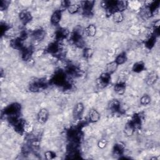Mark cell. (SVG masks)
<instances>
[{
	"mask_svg": "<svg viewBox=\"0 0 160 160\" xmlns=\"http://www.w3.org/2000/svg\"><path fill=\"white\" fill-rule=\"evenodd\" d=\"M140 102L143 105H147L151 102V97L148 94H145L140 99Z\"/></svg>",
	"mask_w": 160,
	"mask_h": 160,
	"instance_id": "obj_31",
	"label": "cell"
},
{
	"mask_svg": "<svg viewBox=\"0 0 160 160\" xmlns=\"http://www.w3.org/2000/svg\"><path fill=\"white\" fill-rule=\"evenodd\" d=\"M19 18L23 24H27L31 21L32 16L27 10H23L19 14Z\"/></svg>",
	"mask_w": 160,
	"mask_h": 160,
	"instance_id": "obj_9",
	"label": "cell"
},
{
	"mask_svg": "<svg viewBox=\"0 0 160 160\" xmlns=\"http://www.w3.org/2000/svg\"><path fill=\"white\" fill-rule=\"evenodd\" d=\"M52 82L58 86L63 87L66 83V76L65 73L60 71L57 72L52 78Z\"/></svg>",
	"mask_w": 160,
	"mask_h": 160,
	"instance_id": "obj_2",
	"label": "cell"
},
{
	"mask_svg": "<svg viewBox=\"0 0 160 160\" xmlns=\"http://www.w3.org/2000/svg\"><path fill=\"white\" fill-rule=\"evenodd\" d=\"M93 53V51L92 49L91 48H86L84 49V51H83V55L85 58H90Z\"/></svg>",
	"mask_w": 160,
	"mask_h": 160,
	"instance_id": "obj_33",
	"label": "cell"
},
{
	"mask_svg": "<svg viewBox=\"0 0 160 160\" xmlns=\"http://www.w3.org/2000/svg\"><path fill=\"white\" fill-rule=\"evenodd\" d=\"M111 74L107 73H102L99 78V84L101 85L102 87H106L108 85L111 80Z\"/></svg>",
	"mask_w": 160,
	"mask_h": 160,
	"instance_id": "obj_8",
	"label": "cell"
},
{
	"mask_svg": "<svg viewBox=\"0 0 160 160\" xmlns=\"http://www.w3.org/2000/svg\"><path fill=\"white\" fill-rule=\"evenodd\" d=\"M126 60H127V57L126 55V53L123 52L120 53V54L116 57L115 61L118 65H122V64L124 63Z\"/></svg>",
	"mask_w": 160,
	"mask_h": 160,
	"instance_id": "obj_29",
	"label": "cell"
},
{
	"mask_svg": "<svg viewBox=\"0 0 160 160\" xmlns=\"http://www.w3.org/2000/svg\"><path fill=\"white\" fill-rule=\"evenodd\" d=\"M21 110V106L18 103H13L9 105L5 109L4 113L9 116H18Z\"/></svg>",
	"mask_w": 160,
	"mask_h": 160,
	"instance_id": "obj_1",
	"label": "cell"
},
{
	"mask_svg": "<svg viewBox=\"0 0 160 160\" xmlns=\"http://www.w3.org/2000/svg\"><path fill=\"white\" fill-rule=\"evenodd\" d=\"M156 39V36L151 34L150 36L145 41V46H146V48H148V49H151L155 44Z\"/></svg>",
	"mask_w": 160,
	"mask_h": 160,
	"instance_id": "obj_22",
	"label": "cell"
},
{
	"mask_svg": "<svg viewBox=\"0 0 160 160\" xmlns=\"http://www.w3.org/2000/svg\"><path fill=\"white\" fill-rule=\"evenodd\" d=\"M134 130L140 129L141 126V118L139 114H134L130 121Z\"/></svg>",
	"mask_w": 160,
	"mask_h": 160,
	"instance_id": "obj_13",
	"label": "cell"
},
{
	"mask_svg": "<svg viewBox=\"0 0 160 160\" xmlns=\"http://www.w3.org/2000/svg\"><path fill=\"white\" fill-rule=\"evenodd\" d=\"M28 37V34L25 31H21V33H20L19 35V36L18 38H19L21 40H25Z\"/></svg>",
	"mask_w": 160,
	"mask_h": 160,
	"instance_id": "obj_38",
	"label": "cell"
},
{
	"mask_svg": "<svg viewBox=\"0 0 160 160\" xmlns=\"http://www.w3.org/2000/svg\"><path fill=\"white\" fill-rule=\"evenodd\" d=\"M98 147L100 148H101V149H103L104 148L106 145H107V141H106V140H101L98 141Z\"/></svg>",
	"mask_w": 160,
	"mask_h": 160,
	"instance_id": "obj_36",
	"label": "cell"
},
{
	"mask_svg": "<svg viewBox=\"0 0 160 160\" xmlns=\"http://www.w3.org/2000/svg\"><path fill=\"white\" fill-rule=\"evenodd\" d=\"M69 35V31L67 29L65 28H60L58 29L56 32V39L58 41L63 40V39L66 38Z\"/></svg>",
	"mask_w": 160,
	"mask_h": 160,
	"instance_id": "obj_11",
	"label": "cell"
},
{
	"mask_svg": "<svg viewBox=\"0 0 160 160\" xmlns=\"http://www.w3.org/2000/svg\"><path fill=\"white\" fill-rule=\"evenodd\" d=\"M94 1H87L83 2L82 5V8H83V13L85 16H90L91 15V12L92 9L94 6Z\"/></svg>",
	"mask_w": 160,
	"mask_h": 160,
	"instance_id": "obj_4",
	"label": "cell"
},
{
	"mask_svg": "<svg viewBox=\"0 0 160 160\" xmlns=\"http://www.w3.org/2000/svg\"><path fill=\"white\" fill-rule=\"evenodd\" d=\"M159 5V1H156L153 2L150 6H148L149 8H150V11L151 12V13L153 14L155 13V11L157 10V9L158 8Z\"/></svg>",
	"mask_w": 160,
	"mask_h": 160,
	"instance_id": "obj_32",
	"label": "cell"
},
{
	"mask_svg": "<svg viewBox=\"0 0 160 160\" xmlns=\"http://www.w3.org/2000/svg\"><path fill=\"white\" fill-rule=\"evenodd\" d=\"M120 102L118 100H113L108 104V108L112 112H117L120 110Z\"/></svg>",
	"mask_w": 160,
	"mask_h": 160,
	"instance_id": "obj_15",
	"label": "cell"
},
{
	"mask_svg": "<svg viewBox=\"0 0 160 160\" xmlns=\"http://www.w3.org/2000/svg\"><path fill=\"white\" fill-rule=\"evenodd\" d=\"M124 148H125L124 144L122 142H119L118 143H116V145H114V148H113V151L114 154H116L118 155H121L124 151Z\"/></svg>",
	"mask_w": 160,
	"mask_h": 160,
	"instance_id": "obj_19",
	"label": "cell"
},
{
	"mask_svg": "<svg viewBox=\"0 0 160 160\" xmlns=\"http://www.w3.org/2000/svg\"><path fill=\"white\" fill-rule=\"evenodd\" d=\"M90 120L92 123H95L99 121L100 118V114L96 110H91L89 114Z\"/></svg>",
	"mask_w": 160,
	"mask_h": 160,
	"instance_id": "obj_20",
	"label": "cell"
},
{
	"mask_svg": "<svg viewBox=\"0 0 160 160\" xmlns=\"http://www.w3.org/2000/svg\"><path fill=\"white\" fill-rule=\"evenodd\" d=\"M61 18V12L60 10H57L56 12L53 13L51 18V21L52 24L53 25H57L60 23Z\"/></svg>",
	"mask_w": 160,
	"mask_h": 160,
	"instance_id": "obj_17",
	"label": "cell"
},
{
	"mask_svg": "<svg viewBox=\"0 0 160 160\" xmlns=\"http://www.w3.org/2000/svg\"><path fill=\"white\" fill-rule=\"evenodd\" d=\"M134 130H135L134 128V127L133 126V125L131 124V123L130 122L128 123L124 126V131L125 134L127 136H131V135H133Z\"/></svg>",
	"mask_w": 160,
	"mask_h": 160,
	"instance_id": "obj_25",
	"label": "cell"
},
{
	"mask_svg": "<svg viewBox=\"0 0 160 160\" xmlns=\"http://www.w3.org/2000/svg\"><path fill=\"white\" fill-rule=\"evenodd\" d=\"M114 91L120 95L123 94L125 92L126 90V84L123 82H120L118 83V84H116L114 87Z\"/></svg>",
	"mask_w": 160,
	"mask_h": 160,
	"instance_id": "obj_18",
	"label": "cell"
},
{
	"mask_svg": "<svg viewBox=\"0 0 160 160\" xmlns=\"http://www.w3.org/2000/svg\"><path fill=\"white\" fill-rule=\"evenodd\" d=\"M158 80V74L156 72L152 71L148 74L146 79V83L149 86H151Z\"/></svg>",
	"mask_w": 160,
	"mask_h": 160,
	"instance_id": "obj_12",
	"label": "cell"
},
{
	"mask_svg": "<svg viewBox=\"0 0 160 160\" xmlns=\"http://www.w3.org/2000/svg\"><path fill=\"white\" fill-rule=\"evenodd\" d=\"M48 116H49L48 111L45 108H43L40 110L38 113V116H37L38 121L41 124H44L46 122L48 118Z\"/></svg>",
	"mask_w": 160,
	"mask_h": 160,
	"instance_id": "obj_5",
	"label": "cell"
},
{
	"mask_svg": "<svg viewBox=\"0 0 160 160\" xmlns=\"http://www.w3.org/2000/svg\"><path fill=\"white\" fill-rule=\"evenodd\" d=\"M84 110V105L81 103H77L74 106L73 110V116L74 118L78 119L82 115Z\"/></svg>",
	"mask_w": 160,
	"mask_h": 160,
	"instance_id": "obj_6",
	"label": "cell"
},
{
	"mask_svg": "<svg viewBox=\"0 0 160 160\" xmlns=\"http://www.w3.org/2000/svg\"><path fill=\"white\" fill-rule=\"evenodd\" d=\"M113 16L114 21L116 23H118L122 22L124 19V16H123L122 12H118V11H116V12H115L113 14Z\"/></svg>",
	"mask_w": 160,
	"mask_h": 160,
	"instance_id": "obj_28",
	"label": "cell"
},
{
	"mask_svg": "<svg viewBox=\"0 0 160 160\" xmlns=\"http://www.w3.org/2000/svg\"><path fill=\"white\" fill-rule=\"evenodd\" d=\"M45 156L46 159H52L55 158L56 157V154L54 152L48 151H46L45 153Z\"/></svg>",
	"mask_w": 160,
	"mask_h": 160,
	"instance_id": "obj_34",
	"label": "cell"
},
{
	"mask_svg": "<svg viewBox=\"0 0 160 160\" xmlns=\"http://www.w3.org/2000/svg\"><path fill=\"white\" fill-rule=\"evenodd\" d=\"M23 41L19 38H14L11 41V46L16 49H22L23 48Z\"/></svg>",
	"mask_w": 160,
	"mask_h": 160,
	"instance_id": "obj_14",
	"label": "cell"
},
{
	"mask_svg": "<svg viewBox=\"0 0 160 160\" xmlns=\"http://www.w3.org/2000/svg\"><path fill=\"white\" fill-rule=\"evenodd\" d=\"M33 128L32 126V125L28 124L26 123L25 125V128H24V131L26 132L27 133H30L33 131Z\"/></svg>",
	"mask_w": 160,
	"mask_h": 160,
	"instance_id": "obj_35",
	"label": "cell"
},
{
	"mask_svg": "<svg viewBox=\"0 0 160 160\" xmlns=\"http://www.w3.org/2000/svg\"><path fill=\"white\" fill-rule=\"evenodd\" d=\"M60 51V45L58 42H54L52 43L49 44L47 48V51L52 53V54H55L57 53Z\"/></svg>",
	"mask_w": 160,
	"mask_h": 160,
	"instance_id": "obj_16",
	"label": "cell"
},
{
	"mask_svg": "<svg viewBox=\"0 0 160 160\" xmlns=\"http://www.w3.org/2000/svg\"><path fill=\"white\" fill-rule=\"evenodd\" d=\"M145 69V64L142 61H138L135 63L132 68V70L134 72L140 73Z\"/></svg>",
	"mask_w": 160,
	"mask_h": 160,
	"instance_id": "obj_24",
	"label": "cell"
},
{
	"mask_svg": "<svg viewBox=\"0 0 160 160\" xmlns=\"http://www.w3.org/2000/svg\"><path fill=\"white\" fill-rule=\"evenodd\" d=\"M118 66V65L116 63L115 61L111 62V63H108L107 65H106V73L111 74H112L116 71Z\"/></svg>",
	"mask_w": 160,
	"mask_h": 160,
	"instance_id": "obj_21",
	"label": "cell"
},
{
	"mask_svg": "<svg viewBox=\"0 0 160 160\" xmlns=\"http://www.w3.org/2000/svg\"><path fill=\"white\" fill-rule=\"evenodd\" d=\"M128 7V2L126 1H116V10L118 12H122L125 9H126Z\"/></svg>",
	"mask_w": 160,
	"mask_h": 160,
	"instance_id": "obj_23",
	"label": "cell"
},
{
	"mask_svg": "<svg viewBox=\"0 0 160 160\" xmlns=\"http://www.w3.org/2000/svg\"><path fill=\"white\" fill-rule=\"evenodd\" d=\"M70 5H71V3L69 1H63L61 2V6L64 8H68Z\"/></svg>",
	"mask_w": 160,
	"mask_h": 160,
	"instance_id": "obj_39",
	"label": "cell"
},
{
	"mask_svg": "<svg viewBox=\"0 0 160 160\" xmlns=\"http://www.w3.org/2000/svg\"><path fill=\"white\" fill-rule=\"evenodd\" d=\"M153 14L151 13L149 7H144L140 11V16L143 18H148L151 17Z\"/></svg>",
	"mask_w": 160,
	"mask_h": 160,
	"instance_id": "obj_26",
	"label": "cell"
},
{
	"mask_svg": "<svg viewBox=\"0 0 160 160\" xmlns=\"http://www.w3.org/2000/svg\"><path fill=\"white\" fill-rule=\"evenodd\" d=\"M46 33L44 29H43L41 28L35 30L33 34H32V38H33V39L36 41H41L43 39L45 36Z\"/></svg>",
	"mask_w": 160,
	"mask_h": 160,
	"instance_id": "obj_10",
	"label": "cell"
},
{
	"mask_svg": "<svg viewBox=\"0 0 160 160\" xmlns=\"http://www.w3.org/2000/svg\"><path fill=\"white\" fill-rule=\"evenodd\" d=\"M80 8V5L77 4H73L70 5V6L68 8V10L70 14H74L78 12Z\"/></svg>",
	"mask_w": 160,
	"mask_h": 160,
	"instance_id": "obj_30",
	"label": "cell"
},
{
	"mask_svg": "<svg viewBox=\"0 0 160 160\" xmlns=\"http://www.w3.org/2000/svg\"><path fill=\"white\" fill-rule=\"evenodd\" d=\"M9 5V2L7 1H1V3H0V9L2 11L6 9V8Z\"/></svg>",
	"mask_w": 160,
	"mask_h": 160,
	"instance_id": "obj_37",
	"label": "cell"
},
{
	"mask_svg": "<svg viewBox=\"0 0 160 160\" xmlns=\"http://www.w3.org/2000/svg\"><path fill=\"white\" fill-rule=\"evenodd\" d=\"M33 49L31 47H23L21 49V56L24 61H29L31 60V55L33 54Z\"/></svg>",
	"mask_w": 160,
	"mask_h": 160,
	"instance_id": "obj_7",
	"label": "cell"
},
{
	"mask_svg": "<svg viewBox=\"0 0 160 160\" xmlns=\"http://www.w3.org/2000/svg\"><path fill=\"white\" fill-rule=\"evenodd\" d=\"M85 31H86V33L88 36L93 37L96 35V33H97V28L94 25H90L87 27Z\"/></svg>",
	"mask_w": 160,
	"mask_h": 160,
	"instance_id": "obj_27",
	"label": "cell"
},
{
	"mask_svg": "<svg viewBox=\"0 0 160 160\" xmlns=\"http://www.w3.org/2000/svg\"><path fill=\"white\" fill-rule=\"evenodd\" d=\"M48 84L45 80H38L30 84L29 89L31 91L38 92L46 88Z\"/></svg>",
	"mask_w": 160,
	"mask_h": 160,
	"instance_id": "obj_3",
	"label": "cell"
}]
</instances>
